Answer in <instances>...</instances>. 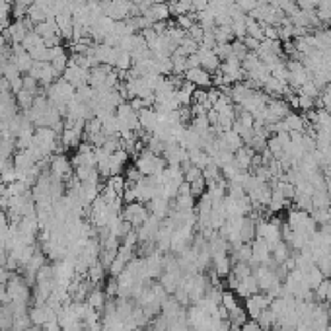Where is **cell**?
<instances>
[{"mask_svg": "<svg viewBox=\"0 0 331 331\" xmlns=\"http://www.w3.org/2000/svg\"><path fill=\"white\" fill-rule=\"evenodd\" d=\"M35 97H37V96H33L31 92H26V90H19L18 94H16V104H18L19 109L28 111V109H31V106H33Z\"/></svg>", "mask_w": 331, "mask_h": 331, "instance_id": "22", "label": "cell"}, {"mask_svg": "<svg viewBox=\"0 0 331 331\" xmlns=\"http://www.w3.org/2000/svg\"><path fill=\"white\" fill-rule=\"evenodd\" d=\"M316 267L323 273V277H331V253H323L316 259Z\"/></svg>", "mask_w": 331, "mask_h": 331, "instance_id": "27", "label": "cell"}, {"mask_svg": "<svg viewBox=\"0 0 331 331\" xmlns=\"http://www.w3.org/2000/svg\"><path fill=\"white\" fill-rule=\"evenodd\" d=\"M125 175H111V177H107L106 185L109 187V189H113L119 197H123V191H125Z\"/></svg>", "mask_w": 331, "mask_h": 331, "instance_id": "24", "label": "cell"}, {"mask_svg": "<svg viewBox=\"0 0 331 331\" xmlns=\"http://www.w3.org/2000/svg\"><path fill=\"white\" fill-rule=\"evenodd\" d=\"M74 175L82 183H99V177H101L97 166H78L74 168Z\"/></svg>", "mask_w": 331, "mask_h": 331, "instance_id": "11", "label": "cell"}, {"mask_svg": "<svg viewBox=\"0 0 331 331\" xmlns=\"http://www.w3.org/2000/svg\"><path fill=\"white\" fill-rule=\"evenodd\" d=\"M135 166H136V170L144 175V177H150V175L162 174L168 164H166V160L162 156H156V154H152L150 150L142 148V150L135 156Z\"/></svg>", "mask_w": 331, "mask_h": 331, "instance_id": "1", "label": "cell"}, {"mask_svg": "<svg viewBox=\"0 0 331 331\" xmlns=\"http://www.w3.org/2000/svg\"><path fill=\"white\" fill-rule=\"evenodd\" d=\"M146 206H148V211H150L152 216L164 220V218H168L170 211H172V201L162 197V195H156L154 199H150V203L146 204Z\"/></svg>", "mask_w": 331, "mask_h": 331, "instance_id": "7", "label": "cell"}, {"mask_svg": "<svg viewBox=\"0 0 331 331\" xmlns=\"http://www.w3.org/2000/svg\"><path fill=\"white\" fill-rule=\"evenodd\" d=\"M271 302H273V298L267 294V292H257V294H253L250 298H245V312H247V318L257 320L259 314H261L263 310H267Z\"/></svg>", "mask_w": 331, "mask_h": 331, "instance_id": "3", "label": "cell"}, {"mask_svg": "<svg viewBox=\"0 0 331 331\" xmlns=\"http://www.w3.org/2000/svg\"><path fill=\"white\" fill-rule=\"evenodd\" d=\"M312 206L314 209H331V195L327 191H314L312 193Z\"/></svg>", "mask_w": 331, "mask_h": 331, "instance_id": "18", "label": "cell"}, {"mask_svg": "<svg viewBox=\"0 0 331 331\" xmlns=\"http://www.w3.org/2000/svg\"><path fill=\"white\" fill-rule=\"evenodd\" d=\"M228 321H230V325H234V327H242L243 323L247 321V312H245V308L238 306L236 310L228 312Z\"/></svg>", "mask_w": 331, "mask_h": 331, "instance_id": "19", "label": "cell"}, {"mask_svg": "<svg viewBox=\"0 0 331 331\" xmlns=\"http://www.w3.org/2000/svg\"><path fill=\"white\" fill-rule=\"evenodd\" d=\"M218 140H220V144H222L224 150H230V152H236V150H240L243 146V138L234 129L230 131H224L222 135H218Z\"/></svg>", "mask_w": 331, "mask_h": 331, "instance_id": "10", "label": "cell"}, {"mask_svg": "<svg viewBox=\"0 0 331 331\" xmlns=\"http://www.w3.org/2000/svg\"><path fill=\"white\" fill-rule=\"evenodd\" d=\"M323 279H325V277H323V273H321L320 269L316 267V265H314L312 269H308V271L304 273V281L308 282V286H310L312 291H314V288H316V286H318V284H320Z\"/></svg>", "mask_w": 331, "mask_h": 331, "instance_id": "20", "label": "cell"}, {"mask_svg": "<svg viewBox=\"0 0 331 331\" xmlns=\"http://www.w3.org/2000/svg\"><path fill=\"white\" fill-rule=\"evenodd\" d=\"M106 302H107V294L106 291L99 286V284H94L92 286V291L88 292V298H86V304L90 306V308H94L96 312H104V308H106Z\"/></svg>", "mask_w": 331, "mask_h": 331, "instance_id": "8", "label": "cell"}, {"mask_svg": "<svg viewBox=\"0 0 331 331\" xmlns=\"http://www.w3.org/2000/svg\"><path fill=\"white\" fill-rule=\"evenodd\" d=\"M310 216L318 226H323V224L331 222V209H314Z\"/></svg>", "mask_w": 331, "mask_h": 331, "instance_id": "26", "label": "cell"}, {"mask_svg": "<svg viewBox=\"0 0 331 331\" xmlns=\"http://www.w3.org/2000/svg\"><path fill=\"white\" fill-rule=\"evenodd\" d=\"M189 189H191V195H193L195 199H199L203 193H206V181H204L203 177L201 179H197V181H193V183H189Z\"/></svg>", "mask_w": 331, "mask_h": 331, "instance_id": "29", "label": "cell"}, {"mask_svg": "<svg viewBox=\"0 0 331 331\" xmlns=\"http://www.w3.org/2000/svg\"><path fill=\"white\" fill-rule=\"evenodd\" d=\"M63 78L67 80L68 84H72V86L78 90V88H82L88 84V80H90V70L82 68L80 65L72 63V60H68V67H67V70L63 72Z\"/></svg>", "mask_w": 331, "mask_h": 331, "instance_id": "4", "label": "cell"}, {"mask_svg": "<svg viewBox=\"0 0 331 331\" xmlns=\"http://www.w3.org/2000/svg\"><path fill=\"white\" fill-rule=\"evenodd\" d=\"M242 331H263V329H261V325H259L255 320H247L242 325Z\"/></svg>", "mask_w": 331, "mask_h": 331, "instance_id": "32", "label": "cell"}, {"mask_svg": "<svg viewBox=\"0 0 331 331\" xmlns=\"http://www.w3.org/2000/svg\"><path fill=\"white\" fill-rule=\"evenodd\" d=\"M255 321L261 325L263 331H273V327L277 325V316L267 308V310H263L261 314H259V318H257Z\"/></svg>", "mask_w": 331, "mask_h": 331, "instance_id": "17", "label": "cell"}, {"mask_svg": "<svg viewBox=\"0 0 331 331\" xmlns=\"http://www.w3.org/2000/svg\"><path fill=\"white\" fill-rule=\"evenodd\" d=\"M121 216H123V220H127L133 228H140V226L148 220L150 211H148V206H146L144 203L135 201V203H129L123 206V214H121Z\"/></svg>", "mask_w": 331, "mask_h": 331, "instance_id": "2", "label": "cell"}, {"mask_svg": "<svg viewBox=\"0 0 331 331\" xmlns=\"http://www.w3.org/2000/svg\"><path fill=\"white\" fill-rule=\"evenodd\" d=\"M321 232H323V234H327V236H329V238H331V222L323 224V226H321Z\"/></svg>", "mask_w": 331, "mask_h": 331, "instance_id": "33", "label": "cell"}, {"mask_svg": "<svg viewBox=\"0 0 331 331\" xmlns=\"http://www.w3.org/2000/svg\"><path fill=\"white\" fill-rule=\"evenodd\" d=\"M292 204H294V209H300V211H306V213L314 211V206H312V195L296 193V197L292 199Z\"/></svg>", "mask_w": 331, "mask_h": 331, "instance_id": "23", "label": "cell"}, {"mask_svg": "<svg viewBox=\"0 0 331 331\" xmlns=\"http://www.w3.org/2000/svg\"><path fill=\"white\" fill-rule=\"evenodd\" d=\"M257 4H259V0H236V6L242 12H252Z\"/></svg>", "mask_w": 331, "mask_h": 331, "instance_id": "31", "label": "cell"}, {"mask_svg": "<svg viewBox=\"0 0 331 331\" xmlns=\"http://www.w3.org/2000/svg\"><path fill=\"white\" fill-rule=\"evenodd\" d=\"M314 97H310V96H304V94H300L298 96V107L300 109H304V111H312V107H314Z\"/></svg>", "mask_w": 331, "mask_h": 331, "instance_id": "30", "label": "cell"}, {"mask_svg": "<svg viewBox=\"0 0 331 331\" xmlns=\"http://www.w3.org/2000/svg\"><path fill=\"white\" fill-rule=\"evenodd\" d=\"M185 82H189V84H193L195 88H209L213 86V76H211V72H206L204 68L201 67H195V68H187L185 70Z\"/></svg>", "mask_w": 331, "mask_h": 331, "instance_id": "6", "label": "cell"}, {"mask_svg": "<svg viewBox=\"0 0 331 331\" xmlns=\"http://www.w3.org/2000/svg\"><path fill=\"white\" fill-rule=\"evenodd\" d=\"M240 236H242L243 243H250L255 240V220L252 216H243L242 228H240Z\"/></svg>", "mask_w": 331, "mask_h": 331, "instance_id": "16", "label": "cell"}, {"mask_svg": "<svg viewBox=\"0 0 331 331\" xmlns=\"http://www.w3.org/2000/svg\"><path fill=\"white\" fill-rule=\"evenodd\" d=\"M22 86H24L22 90L31 92L33 96H41V84H39L31 74H24V76H22Z\"/></svg>", "mask_w": 331, "mask_h": 331, "instance_id": "25", "label": "cell"}, {"mask_svg": "<svg viewBox=\"0 0 331 331\" xmlns=\"http://www.w3.org/2000/svg\"><path fill=\"white\" fill-rule=\"evenodd\" d=\"M187 152H189V162L197 166V168H201V170L213 164V158L209 156V152L204 148H193V150H187Z\"/></svg>", "mask_w": 331, "mask_h": 331, "instance_id": "14", "label": "cell"}, {"mask_svg": "<svg viewBox=\"0 0 331 331\" xmlns=\"http://www.w3.org/2000/svg\"><path fill=\"white\" fill-rule=\"evenodd\" d=\"M222 306L228 312L236 310L240 304H238V298H236V292L234 291H224L222 292Z\"/></svg>", "mask_w": 331, "mask_h": 331, "instance_id": "28", "label": "cell"}, {"mask_svg": "<svg viewBox=\"0 0 331 331\" xmlns=\"http://www.w3.org/2000/svg\"><path fill=\"white\" fill-rule=\"evenodd\" d=\"M106 271H107L106 267L97 261V263H94V265H90V267H88V279H90V282H94V284H99V282L104 281Z\"/></svg>", "mask_w": 331, "mask_h": 331, "instance_id": "21", "label": "cell"}, {"mask_svg": "<svg viewBox=\"0 0 331 331\" xmlns=\"http://www.w3.org/2000/svg\"><path fill=\"white\" fill-rule=\"evenodd\" d=\"M291 255H292V250H291V245H288L286 242H279L271 250V259L277 263V265H282V263L286 261Z\"/></svg>", "mask_w": 331, "mask_h": 331, "instance_id": "15", "label": "cell"}, {"mask_svg": "<svg viewBox=\"0 0 331 331\" xmlns=\"http://www.w3.org/2000/svg\"><path fill=\"white\" fill-rule=\"evenodd\" d=\"M213 271L220 277V279H226L230 273H232V259H230V253H224V255H216L213 257V263H211Z\"/></svg>", "mask_w": 331, "mask_h": 331, "instance_id": "12", "label": "cell"}, {"mask_svg": "<svg viewBox=\"0 0 331 331\" xmlns=\"http://www.w3.org/2000/svg\"><path fill=\"white\" fill-rule=\"evenodd\" d=\"M60 138V144L65 150H70V148H74L76 150L78 146L84 142V129H80V127H65V131L58 135Z\"/></svg>", "mask_w": 331, "mask_h": 331, "instance_id": "5", "label": "cell"}, {"mask_svg": "<svg viewBox=\"0 0 331 331\" xmlns=\"http://www.w3.org/2000/svg\"><path fill=\"white\" fill-rule=\"evenodd\" d=\"M199 58H201V68H204L206 72H216L220 68V58L216 57L213 49H204V47H199Z\"/></svg>", "mask_w": 331, "mask_h": 331, "instance_id": "9", "label": "cell"}, {"mask_svg": "<svg viewBox=\"0 0 331 331\" xmlns=\"http://www.w3.org/2000/svg\"><path fill=\"white\" fill-rule=\"evenodd\" d=\"M253 156H255L253 148H250L247 144H243L240 150L234 152V162H236V166H238L240 170H250V168H252Z\"/></svg>", "mask_w": 331, "mask_h": 331, "instance_id": "13", "label": "cell"}]
</instances>
